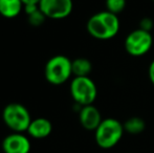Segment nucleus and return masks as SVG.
Masks as SVG:
<instances>
[{
	"mask_svg": "<svg viewBox=\"0 0 154 153\" xmlns=\"http://www.w3.org/2000/svg\"><path fill=\"white\" fill-rule=\"evenodd\" d=\"M152 1H154V0H152Z\"/></svg>",
	"mask_w": 154,
	"mask_h": 153,
	"instance_id": "nucleus-19",
	"label": "nucleus"
},
{
	"mask_svg": "<svg viewBox=\"0 0 154 153\" xmlns=\"http://www.w3.org/2000/svg\"><path fill=\"white\" fill-rule=\"evenodd\" d=\"M154 26V22L151 18H148V17H145L142 20L140 21V27L138 29H143L145 32H148V33H151Z\"/></svg>",
	"mask_w": 154,
	"mask_h": 153,
	"instance_id": "nucleus-16",
	"label": "nucleus"
},
{
	"mask_svg": "<svg viewBox=\"0 0 154 153\" xmlns=\"http://www.w3.org/2000/svg\"><path fill=\"white\" fill-rule=\"evenodd\" d=\"M2 120L13 132L23 133L32 122V116L25 106L19 103H11L2 111Z\"/></svg>",
	"mask_w": 154,
	"mask_h": 153,
	"instance_id": "nucleus-4",
	"label": "nucleus"
},
{
	"mask_svg": "<svg viewBox=\"0 0 154 153\" xmlns=\"http://www.w3.org/2000/svg\"><path fill=\"white\" fill-rule=\"evenodd\" d=\"M24 8L21 0H0V15L4 18L13 19Z\"/></svg>",
	"mask_w": 154,
	"mask_h": 153,
	"instance_id": "nucleus-11",
	"label": "nucleus"
},
{
	"mask_svg": "<svg viewBox=\"0 0 154 153\" xmlns=\"http://www.w3.org/2000/svg\"><path fill=\"white\" fill-rule=\"evenodd\" d=\"M27 19H29V24L34 25V26H40V25L45 21L46 17H45L44 15H43V13L38 8L36 12L27 15Z\"/></svg>",
	"mask_w": 154,
	"mask_h": 153,
	"instance_id": "nucleus-15",
	"label": "nucleus"
},
{
	"mask_svg": "<svg viewBox=\"0 0 154 153\" xmlns=\"http://www.w3.org/2000/svg\"><path fill=\"white\" fill-rule=\"evenodd\" d=\"M148 76H149V80L152 83V85L154 86V60L150 63L148 68Z\"/></svg>",
	"mask_w": 154,
	"mask_h": 153,
	"instance_id": "nucleus-17",
	"label": "nucleus"
},
{
	"mask_svg": "<svg viewBox=\"0 0 154 153\" xmlns=\"http://www.w3.org/2000/svg\"><path fill=\"white\" fill-rule=\"evenodd\" d=\"M153 45V38L151 33L140 29H134L126 37L125 50L132 57H140L148 53Z\"/></svg>",
	"mask_w": 154,
	"mask_h": 153,
	"instance_id": "nucleus-6",
	"label": "nucleus"
},
{
	"mask_svg": "<svg viewBox=\"0 0 154 153\" xmlns=\"http://www.w3.org/2000/svg\"><path fill=\"white\" fill-rule=\"evenodd\" d=\"M120 27L119 17L108 11L92 15L86 24L88 34L97 40H109L116 37Z\"/></svg>",
	"mask_w": 154,
	"mask_h": 153,
	"instance_id": "nucleus-1",
	"label": "nucleus"
},
{
	"mask_svg": "<svg viewBox=\"0 0 154 153\" xmlns=\"http://www.w3.org/2000/svg\"><path fill=\"white\" fill-rule=\"evenodd\" d=\"M126 8V0H106V11L118 16Z\"/></svg>",
	"mask_w": 154,
	"mask_h": 153,
	"instance_id": "nucleus-14",
	"label": "nucleus"
},
{
	"mask_svg": "<svg viewBox=\"0 0 154 153\" xmlns=\"http://www.w3.org/2000/svg\"><path fill=\"white\" fill-rule=\"evenodd\" d=\"M69 91L73 101L81 107L92 105L97 96V85L89 77H75Z\"/></svg>",
	"mask_w": 154,
	"mask_h": 153,
	"instance_id": "nucleus-5",
	"label": "nucleus"
},
{
	"mask_svg": "<svg viewBox=\"0 0 154 153\" xmlns=\"http://www.w3.org/2000/svg\"><path fill=\"white\" fill-rule=\"evenodd\" d=\"M31 149L29 139L20 132L11 133L2 141V150L4 153H29Z\"/></svg>",
	"mask_w": 154,
	"mask_h": 153,
	"instance_id": "nucleus-8",
	"label": "nucleus"
},
{
	"mask_svg": "<svg viewBox=\"0 0 154 153\" xmlns=\"http://www.w3.org/2000/svg\"><path fill=\"white\" fill-rule=\"evenodd\" d=\"M79 121L84 129L88 131H95L103 118L97 107L93 105H87L81 107L79 112Z\"/></svg>",
	"mask_w": 154,
	"mask_h": 153,
	"instance_id": "nucleus-9",
	"label": "nucleus"
},
{
	"mask_svg": "<svg viewBox=\"0 0 154 153\" xmlns=\"http://www.w3.org/2000/svg\"><path fill=\"white\" fill-rule=\"evenodd\" d=\"M123 124L116 118H104L94 131V139L97 145L102 149H111L116 147L124 135Z\"/></svg>",
	"mask_w": 154,
	"mask_h": 153,
	"instance_id": "nucleus-2",
	"label": "nucleus"
},
{
	"mask_svg": "<svg viewBox=\"0 0 154 153\" xmlns=\"http://www.w3.org/2000/svg\"><path fill=\"white\" fill-rule=\"evenodd\" d=\"M22 3L25 5H39L41 0H21Z\"/></svg>",
	"mask_w": 154,
	"mask_h": 153,
	"instance_id": "nucleus-18",
	"label": "nucleus"
},
{
	"mask_svg": "<svg viewBox=\"0 0 154 153\" xmlns=\"http://www.w3.org/2000/svg\"><path fill=\"white\" fill-rule=\"evenodd\" d=\"M73 8L72 0H41L39 10L46 18L61 20L71 14Z\"/></svg>",
	"mask_w": 154,
	"mask_h": 153,
	"instance_id": "nucleus-7",
	"label": "nucleus"
},
{
	"mask_svg": "<svg viewBox=\"0 0 154 153\" xmlns=\"http://www.w3.org/2000/svg\"><path fill=\"white\" fill-rule=\"evenodd\" d=\"M123 126H124L125 132L129 133V134H132V135H136V134L142 133L143 131L146 129V122H145L142 118L132 116V118H128V120L124 123Z\"/></svg>",
	"mask_w": 154,
	"mask_h": 153,
	"instance_id": "nucleus-13",
	"label": "nucleus"
},
{
	"mask_svg": "<svg viewBox=\"0 0 154 153\" xmlns=\"http://www.w3.org/2000/svg\"><path fill=\"white\" fill-rule=\"evenodd\" d=\"M53 131V125L51 121L45 118H37L32 120L26 132L32 139H42L47 137Z\"/></svg>",
	"mask_w": 154,
	"mask_h": 153,
	"instance_id": "nucleus-10",
	"label": "nucleus"
},
{
	"mask_svg": "<svg viewBox=\"0 0 154 153\" xmlns=\"http://www.w3.org/2000/svg\"><path fill=\"white\" fill-rule=\"evenodd\" d=\"M71 70L75 77H88L92 70V64L86 58H77L71 61Z\"/></svg>",
	"mask_w": 154,
	"mask_h": 153,
	"instance_id": "nucleus-12",
	"label": "nucleus"
},
{
	"mask_svg": "<svg viewBox=\"0 0 154 153\" xmlns=\"http://www.w3.org/2000/svg\"><path fill=\"white\" fill-rule=\"evenodd\" d=\"M71 76V60L66 56H54L45 64L44 77L51 85H62Z\"/></svg>",
	"mask_w": 154,
	"mask_h": 153,
	"instance_id": "nucleus-3",
	"label": "nucleus"
}]
</instances>
